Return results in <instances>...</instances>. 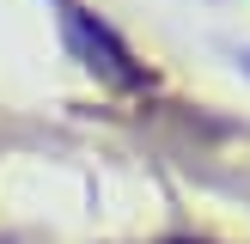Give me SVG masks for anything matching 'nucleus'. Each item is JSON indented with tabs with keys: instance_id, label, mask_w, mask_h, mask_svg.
<instances>
[{
	"instance_id": "1",
	"label": "nucleus",
	"mask_w": 250,
	"mask_h": 244,
	"mask_svg": "<svg viewBox=\"0 0 250 244\" xmlns=\"http://www.w3.org/2000/svg\"><path fill=\"white\" fill-rule=\"evenodd\" d=\"M55 12H61V31H67L73 55H80L85 67L98 73V80H110V85H146L141 61L128 55V43H122L110 24H98L92 12H85V6H73V0H55Z\"/></svg>"
},
{
	"instance_id": "2",
	"label": "nucleus",
	"mask_w": 250,
	"mask_h": 244,
	"mask_svg": "<svg viewBox=\"0 0 250 244\" xmlns=\"http://www.w3.org/2000/svg\"><path fill=\"white\" fill-rule=\"evenodd\" d=\"M171 244H202V238H171Z\"/></svg>"
}]
</instances>
